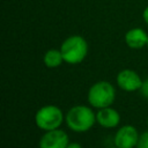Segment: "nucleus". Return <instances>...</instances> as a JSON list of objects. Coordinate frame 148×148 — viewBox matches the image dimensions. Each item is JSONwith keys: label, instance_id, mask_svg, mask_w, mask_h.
Wrapping results in <instances>:
<instances>
[{"label": "nucleus", "instance_id": "obj_7", "mask_svg": "<svg viewBox=\"0 0 148 148\" xmlns=\"http://www.w3.org/2000/svg\"><path fill=\"white\" fill-rule=\"evenodd\" d=\"M116 82L118 87L127 92L140 90L142 86V80L139 74L133 69H123L117 74Z\"/></svg>", "mask_w": 148, "mask_h": 148}, {"label": "nucleus", "instance_id": "obj_1", "mask_svg": "<svg viewBox=\"0 0 148 148\" xmlns=\"http://www.w3.org/2000/svg\"><path fill=\"white\" fill-rule=\"evenodd\" d=\"M65 121L73 132L83 133L89 131L96 123V113L87 105H75L67 111Z\"/></svg>", "mask_w": 148, "mask_h": 148}, {"label": "nucleus", "instance_id": "obj_17", "mask_svg": "<svg viewBox=\"0 0 148 148\" xmlns=\"http://www.w3.org/2000/svg\"><path fill=\"white\" fill-rule=\"evenodd\" d=\"M147 47H148V42H147Z\"/></svg>", "mask_w": 148, "mask_h": 148}, {"label": "nucleus", "instance_id": "obj_2", "mask_svg": "<svg viewBox=\"0 0 148 148\" xmlns=\"http://www.w3.org/2000/svg\"><path fill=\"white\" fill-rule=\"evenodd\" d=\"M60 51L65 62L77 65L82 62L88 54V43L82 36L72 35L61 43Z\"/></svg>", "mask_w": 148, "mask_h": 148}, {"label": "nucleus", "instance_id": "obj_8", "mask_svg": "<svg viewBox=\"0 0 148 148\" xmlns=\"http://www.w3.org/2000/svg\"><path fill=\"white\" fill-rule=\"evenodd\" d=\"M96 123L104 128H114L120 123V114L111 106L98 109L96 113Z\"/></svg>", "mask_w": 148, "mask_h": 148}, {"label": "nucleus", "instance_id": "obj_4", "mask_svg": "<svg viewBox=\"0 0 148 148\" xmlns=\"http://www.w3.org/2000/svg\"><path fill=\"white\" fill-rule=\"evenodd\" d=\"M64 121V113L60 108L49 104L37 110L35 114V123L38 128L43 131H51L59 128Z\"/></svg>", "mask_w": 148, "mask_h": 148}, {"label": "nucleus", "instance_id": "obj_16", "mask_svg": "<svg viewBox=\"0 0 148 148\" xmlns=\"http://www.w3.org/2000/svg\"><path fill=\"white\" fill-rule=\"evenodd\" d=\"M147 126H148V118H147Z\"/></svg>", "mask_w": 148, "mask_h": 148}, {"label": "nucleus", "instance_id": "obj_10", "mask_svg": "<svg viewBox=\"0 0 148 148\" xmlns=\"http://www.w3.org/2000/svg\"><path fill=\"white\" fill-rule=\"evenodd\" d=\"M43 62L49 68L59 67L64 62V57H62V53H61L60 49L59 50H57V49H50V50H47L44 53Z\"/></svg>", "mask_w": 148, "mask_h": 148}, {"label": "nucleus", "instance_id": "obj_3", "mask_svg": "<svg viewBox=\"0 0 148 148\" xmlns=\"http://www.w3.org/2000/svg\"><path fill=\"white\" fill-rule=\"evenodd\" d=\"M87 99L90 106L95 109L111 106L116 99V89L108 81H98L89 88Z\"/></svg>", "mask_w": 148, "mask_h": 148}, {"label": "nucleus", "instance_id": "obj_11", "mask_svg": "<svg viewBox=\"0 0 148 148\" xmlns=\"http://www.w3.org/2000/svg\"><path fill=\"white\" fill-rule=\"evenodd\" d=\"M135 148H148V131L140 134L139 141H138Z\"/></svg>", "mask_w": 148, "mask_h": 148}, {"label": "nucleus", "instance_id": "obj_9", "mask_svg": "<svg viewBox=\"0 0 148 148\" xmlns=\"http://www.w3.org/2000/svg\"><path fill=\"white\" fill-rule=\"evenodd\" d=\"M148 34L141 28H132L125 34V43L130 49L139 50L147 46Z\"/></svg>", "mask_w": 148, "mask_h": 148}, {"label": "nucleus", "instance_id": "obj_14", "mask_svg": "<svg viewBox=\"0 0 148 148\" xmlns=\"http://www.w3.org/2000/svg\"><path fill=\"white\" fill-rule=\"evenodd\" d=\"M66 148H82V146L77 142H69Z\"/></svg>", "mask_w": 148, "mask_h": 148}, {"label": "nucleus", "instance_id": "obj_15", "mask_svg": "<svg viewBox=\"0 0 148 148\" xmlns=\"http://www.w3.org/2000/svg\"><path fill=\"white\" fill-rule=\"evenodd\" d=\"M110 148H118V147H116V146H114V147H110Z\"/></svg>", "mask_w": 148, "mask_h": 148}, {"label": "nucleus", "instance_id": "obj_12", "mask_svg": "<svg viewBox=\"0 0 148 148\" xmlns=\"http://www.w3.org/2000/svg\"><path fill=\"white\" fill-rule=\"evenodd\" d=\"M140 91H141V95L146 98H148V77H146L143 81H142V86L140 88Z\"/></svg>", "mask_w": 148, "mask_h": 148}, {"label": "nucleus", "instance_id": "obj_13", "mask_svg": "<svg viewBox=\"0 0 148 148\" xmlns=\"http://www.w3.org/2000/svg\"><path fill=\"white\" fill-rule=\"evenodd\" d=\"M142 18H143V21H145V23L148 25V6L143 9V12H142Z\"/></svg>", "mask_w": 148, "mask_h": 148}, {"label": "nucleus", "instance_id": "obj_6", "mask_svg": "<svg viewBox=\"0 0 148 148\" xmlns=\"http://www.w3.org/2000/svg\"><path fill=\"white\" fill-rule=\"evenodd\" d=\"M68 141V135L65 131L56 128L51 131H46L40 140H39V148H66Z\"/></svg>", "mask_w": 148, "mask_h": 148}, {"label": "nucleus", "instance_id": "obj_5", "mask_svg": "<svg viewBox=\"0 0 148 148\" xmlns=\"http://www.w3.org/2000/svg\"><path fill=\"white\" fill-rule=\"evenodd\" d=\"M139 136L138 130L134 126L124 125L114 134V146L118 148H135Z\"/></svg>", "mask_w": 148, "mask_h": 148}]
</instances>
